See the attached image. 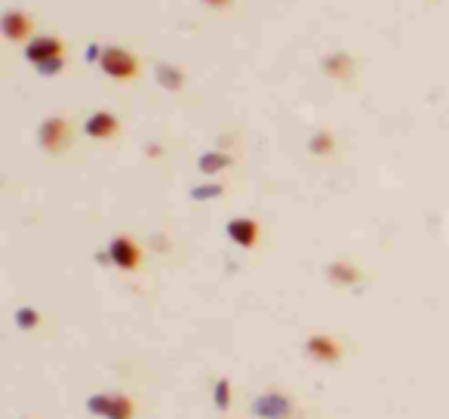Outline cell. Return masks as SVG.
Listing matches in <instances>:
<instances>
[{"instance_id":"1","label":"cell","mask_w":449,"mask_h":419,"mask_svg":"<svg viewBox=\"0 0 449 419\" xmlns=\"http://www.w3.org/2000/svg\"><path fill=\"white\" fill-rule=\"evenodd\" d=\"M102 68L124 80V78H133V74H136V59L129 53H124V50H108L105 55H102Z\"/></svg>"},{"instance_id":"2","label":"cell","mask_w":449,"mask_h":419,"mask_svg":"<svg viewBox=\"0 0 449 419\" xmlns=\"http://www.w3.org/2000/svg\"><path fill=\"white\" fill-rule=\"evenodd\" d=\"M92 410H99L102 416H108V419H129V410H133V404L126 401V398H92L90 401Z\"/></svg>"},{"instance_id":"3","label":"cell","mask_w":449,"mask_h":419,"mask_svg":"<svg viewBox=\"0 0 449 419\" xmlns=\"http://www.w3.org/2000/svg\"><path fill=\"white\" fill-rule=\"evenodd\" d=\"M111 253H114L120 268H136L139 265V250L133 247V240H129V238H117L114 244H111Z\"/></svg>"},{"instance_id":"4","label":"cell","mask_w":449,"mask_h":419,"mask_svg":"<svg viewBox=\"0 0 449 419\" xmlns=\"http://www.w3.org/2000/svg\"><path fill=\"white\" fill-rule=\"evenodd\" d=\"M62 53V43L59 41H50V37H40V41H34L28 46V55H31L34 62H40L43 55H59Z\"/></svg>"},{"instance_id":"5","label":"cell","mask_w":449,"mask_h":419,"mask_svg":"<svg viewBox=\"0 0 449 419\" xmlns=\"http://www.w3.org/2000/svg\"><path fill=\"white\" fill-rule=\"evenodd\" d=\"M31 31V18L22 16V13H9L6 16V37H13V41H18L22 34Z\"/></svg>"},{"instance_id":"6","label":"cell","mask_w":449,"mask_h":419,"mask_svg":"<svg viewBox=\"0 0 449 419\" xmlns=\"http://www.w3.org/2000/svg\"><path fill=\"white\" fill-rule=\"evenodd\" d=\"M231 238L237 240V244H243V247H249L252 240H256V226L252 222H243V219H237V222H231Z\"/></svg>"},{"instance_id":"7","label":"cell","mask_w":449,"mask_h":419,"mask_svg":"<svg viewBox=\"0 0 449 419\" xmlns=\"http://www.w3.org/2000/svg\"><path fill=\"white\" fill-rule=\"evenodd\" d=\"M114 127H117V120L111 115H92L90 124H87V129L92 136H108V133H114Z\"/></svg>"},{"instance_id":"8","label":"cell","mask_w":449,"mask_h":419,"mask_svg":"<svg viewBox=\"0 0 449 419\" xmlns=\"http://www.w3.org/2000/svg\"><path fill=\"white\" fill-rule=\"evenodd\" d=\"M311 351H314V355H320V358H335V355H339V351H335L326 339H311Z\"/></svg>"},{"instance_id":"9","label":"cell","mask_w":449,"mask_h":419,"mask_svg":"<svg viewBox=\"0 0 449 419\" xmlns=\"http://www.w3.org/2000/svg\"><path fill=\"white\" fill-rule=\"evenodd\" d=\"M216 401H219L222 407H228V386H224V383L219 386V392H216Z\"/></svg>"}]
</instances>
